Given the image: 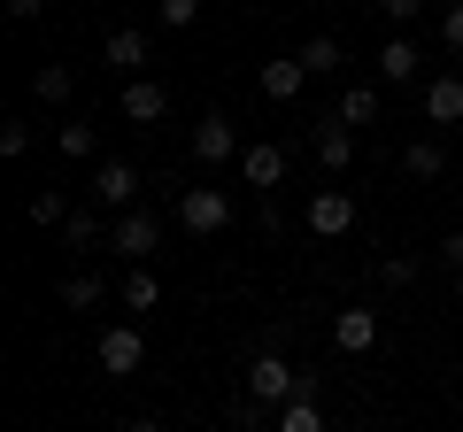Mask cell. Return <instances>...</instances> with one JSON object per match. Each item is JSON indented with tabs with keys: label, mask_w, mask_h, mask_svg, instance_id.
<instances>
[{
	"label": "cell",
	"mask_w": 463,
	"mask_h": 432,
	"mask_svg": "<svg viewBox=\"0 0 463 432\" xmlns=\"http://www.w3.org/2000/svg\"><path fill=\"white\" fill-rule=\"evenodd\" d=\"M248 394H255V401H279V409H286V401L301 394V371L286 363L279 348H263V355H255V363H248Z\"/></svg>",
	"instance_id": "3957f363"
},
{
	"label": "cell",
	"mask_w": 463,
	"mask_h": 432,
	"mask_svg": "<svg viewBox=\"0 0 463 432\" xmlns=\"http://www.w3.org/2000/svg\"><path fill=\"white\" fill-rule=\"evenodd\" d=\"M332 340H340V355H371L379 348V309H340L332 316Z\"/></svg>",
	"instance_id": "52a82bcc"
},
{
	"label": "cell",
	"mask_w": 463,
	"mask_h": 432,
	"mask_svg": "<svg viewBox=\"0 0 463 432\" xmlns=\"http://www.w3.org/2000/svg\"><path fill=\"white\" fill-rule=\"evenodd\" d=\"M147 62V32H109V70H139Z\"/></svg>",
	"instance_id": "e0dca14e"
},
{
	"label": "cell",
	"mask_w": 463,
	"mask_h": 432,
	"mask_svg": "<svg viewBox=\"0 0 463 432\" xmlns=\"http://www.w3.org/2000/svg\"><path fill=\"white\" fill-rule=\"evenodd\" d=\"M8 16H16V23H39V16H47V0H8Z\"/></svg>",
	"instance_id": "1f68e13d"
},
{
	"label": "cell",
	"mask_w": 463,
	"mask_h": 432,
	"mask_svg": "<svg viewBox=\"0 0 463 432\" xmlns=\"http://www.w3.org/2000/svg\"><path fill=\"white\" fill-rule=\"evenodd\" d=\"M440 39H448V47H456V54H463V0H456V8H448V16H440Z\"/></svg>",
	"instance_id": "f546056e"
},
{
	"label": "cell",
	"mask_w": 463,
	"mask_h": 432,
	"mask_svg": "<svg viewBox=\"0 0 463 432\" xmlns=\"http://www.w3.org/2000/svg\"><path fill=\"white\" fill-rule=\"evenodd\" d=\"M309 232H317V239H340V232H355V193L325 185V193L309 201Z\"/></svg>",
	"instance_id": "5b68a950"
},
{
	"label": "cell",
	"mask_w": 463,
	"mask_h": 432,
	"mask_svg": "<svg viewBox=\"0 0 463 432\" xmlns=\"http://www.w3.org/2000/svg\"><path fill=\"white\" fill-rule=\"evenodd\" d=\"M62 232H70V248H93V239H100V216H93V209H70Z\"/></svg>",
	"instance_id": "d4e9b609"
},
{
	"label": "cell",
	"mask_w": 463,
	"mask_h": 432,
	"mask_svg": "<svg viewBox=\"0 0 463 432\" xmlns=\"http://www.w3.org/2000/svg\"><path fill=\"white\" fill-rule=\"evenodd\" d=\"M317 163H325V170H347V163H355V124H340V117L317 124Z\"/></svg>",
	"instance_id": "8fae6325"
},
{
	"label": "cell",
	"mask_w": 463,
	"mask_h": 432,
	"mask_svg": "<svg viewBox=\"0 0 463 432\" xmlns=\"http://www.w3.org/2000/svg\"><path fill=\"white\" fill-rule=\"evenodd\" d=\"M279 432H325V409H317V401H286V409H279Z\"/></svg>",
	"instance_id": "7402d4cb"
},
{
	"label": "cell",
	"mask_w": 463,
	"mask_h": 432,
	"mask_svg": "<svg viewBox=\"0 0 463 432\" xmlns=\"http://www.w3.org/2000/svg\"><path fill=\"white\" fill-rule=\"evenodd\" d=\"M155 16H163V23H170V32H185V23H194V16H201V0H155Z\"/></svg>",
	"instance_id": "484cf974"
},
{
	"label": "cell",
	"mask_w": 463,
	"mask_h": 432,
	"mask_svg": "<svg viewBox=\"0 0 463 432\" xmlns=\"http://www.w3.org/2000/svg\"><path fill=\"white\" fill-rule=\"evenodd\" d=\"M332 117H340V124H371V117H379V85L355 78V85L340 93V108H332Z\"/></svg>",
	"instance_id": "9a60e30c"
},
{
	"label": "cell",
	"mask_w": 463,
	"mask_h": 432,
	"mask_svg": "<svg viewBox=\"0 0 463 432\" xmlns=\"http://www.w3.org/2000/svg\"><path fill=\"white\" fill-rule=\"evenodd\" d=\"M54 139H62V155H70V163H85V155L100 147V139H93V124H62Z\"/></svg>",
	"instance_id": "cb8c5ba5"
},
{
	"label": "cell",
	"mask_w": 463,
	"mask_h": 432,
	"mask_svg": "<svg viewBox=\"0 0 463 432\" xmlns=\"http://www.w3.org/2000/svg\"><path fill=\"white\" fill-rule=\"evenodd\" d=\"M32 224H39V232H54V224H70V201L54 193V185H47V193H32Z\"/></svg>",
	"instance_id": "44dd1931"
},
{
	"label": "cell",
	"mask_w": 463,
	"mask_h": 432,
	"mask_svg": "<svg viewBox=\"0 0 463 432\" xmlns=\"http://www.w3.org/2000/svg\"><path fill=\"white\" fill-rule=\"evenodd\" d=\"M232 147H240L232 117H224V108H209V117L194 124V155H201V163H232Z\"/></svg>",
	"instance_id": "9c48e42d"
},
{
	"label": "cell",
	"mask_w": 463,
	"mask_h": 432,
	"mask_svg": "<svg viewBox=\"0 0 463 432\" xmlns=\"http://www.w3.org/2000/svg\"><path fill=\"white\" fill-rule=\"evenodd\" d=\"M178 224L194 239L224 232V224H232V193H224V185H185V193H178Z\"/></svg>",
	"instance_id": "6da1fadb"
},
{
	"label": "cell",
	"mask_w": 463,
	"mask_h": 432,
	"mask_svg": "<svg viewBox=\"0 0 463 432\" xmlns=\"http://www.w3.org/2000/svg\"><path fill=\"white\" fill-rule=\"evenodd\" d=\"M263 100H294L301 85H309V70H301V54H279V62H263Z\"/></svg>",
	"instance_id": "7c38bea8"
},
{
	"label": "cell",
	"mask_w": 463,
	"mask_h": 432,
	"mask_svg": "<svg viewBox=\"0 0 463 432\" xmlns=\"http://www.w3.org/2000/svg\"><path fill=\"white\" fill-rule=\"evenodd\" d=\"M155 301H163L155 270H132V278H124V309H155Z\"/></svg>",
	"instance_id": "603a6c76"
},
{
	"label": "cell",
	"mask_w": 463,
	"mask_h": 432,
	"mask_svg": "<svg viewBox=\"0 0 463 432\" xmlns=\"http://www.w3.org/2000/svg\"><path fill=\"white\" fill-rule=\"evenodd\" d=\"M440 263H448V270L463 278V232H448V239H440Z\"/></svg>",
	"instance_id": "4dcf8cb0"
},
{
	"label": "cell",
	"mask_w": 463,
	"mask_h": 432,
	"mask_svg": "<svg viewBox=\"0 0 463 432\" xmlns=\"http://www.w3.org/2000/svg\"><path fill=\"white\" fill-rule=\"evenodd\" d=\"M124 432H163V425H155V417H132V425H124Z\"/></svg>",
	"instance_id": "d6a6232c"
},
{
	"label": "cell",
	"mask_w": 463,
	"mask_h": 432,
	"mask_svg": "<svg viewBox=\"0 0 463 432\" xmlns=\"http://www.w3.org/2000/svg\"><path fill=\"white\" fill-rule=\"evenodd\" d=\"M301 70H309V78H332V70H340V39H309V47H301Z\"/></svg>",
	"instance_id": "d6986e66"
},
{
	"label": "cell",
	"mask_w": 463,
	"mask_h": 432,
	"mask_svg": "<svg viewBox=\"0 0 463 432\" xmlns=\"http://www.w3.org/2000/svg\"><path fill=\"white\" fill-rule=\"evenodd\" d=\"M24 147H32V124L8 117V124H0V155H24Z\"/></svg>",
	"instance_id": "4316f807"
},
{
	"label": "cell",
	"mask_w": 463,
	"mask_h": 432,
	"mask_svg": "<svg viewBox=\"0 0 463 432\" xmlns=\"http://www.w3.org/2000/svg\"><path fill=\"white\" fill-rule=\"evenodd\" d=\"M425 124H463V78H432L425 85Z\"/></svg>",
	"instance_id": "4fadbf2b"
},
{
	"label": "cell",
	"mask_w": 463,
	"mask_h": 432,
	"mask_svg": "<svg viewBox=\"0 0 463 432\" xmlns=\"http://www.w3.org/2000/svg\"><path fill=\"white\" fill-rule=\"evenodd\" d=\"M163 117H170V85H155V78L124 85V124H163Z\"/></svg>",
	"instance_id": "ba28073f"
},
{
	"label": "cell",
	"mask_w": 463,
	"mask_h": 432,
	"mask_svg": "<svg viewBox=\"0 0 463 432\" xmlns=\"http://www.w3.org/2000/svg\"><path fill=\"white\" fill-rule=\"evenodd\" d=\"M379 278H386V286H410V278H417V263H410V255H386Z\"/></svg>",
	"instance_id": "83f0119b"
},
{
	"label": "cell",
	"mask_w": 463,
	"mask_h": 432,
	"mask_svg": "<svg viewBox=\"0 0 463 432\" xmlns=\"http://www.w3.org/2000/svg\"><path fill=\"white\" fill-rule=\"evenodd\" d=\"M240 178H248V185H263V193H270V185L286 178V147H270V139L240 147Z\"/></svg>",
	"instance_id": "30bf717a"
},
{
	"label": "cell",
	"mask_w": 463,
	"mask_h": 432,
	"mask_svg": "<svg viewBox=\"0 0 463 432\" xmlns=\"http://www.w3.org/2000/svg\"><path fill=\"white\" fill-rule=\"evenodd\" d=\"M93 355H100V371H109V379H132V371L147 363V340H139V324H109Z\"/></svg>",
	"instance_id": "277c9868"
},
{
	"label": "cell",
	"mask_w": 463,
	"mask_h": 432,
	"mask_svg": "<svg viewBox=\"0 0 463 432\" xmlns=\"http://www.w3.org/2000/svg\"><path fill=\"white\" fill-rule=\"evenodd\" d=\"M417 78V47H410V39H386V47H379V85H410Z\"/></svg>",
	"instance_id": "5bb4252c"
},
{
	"label": "cell",
	"mask_w": 463,
	"mask_h": 432,
	"mask_svg": "<svg viewBox=\"0 0 463 432\" xmlns=\"http://www.w3.org/2000/svg\"><path fill=\"white\" fill-rule=\"evenodd\" d=\"M402 170H410V178H440V170H448L440 139H410V155H402Z\"/></svg>",
	"instance_id": "2e32d148"
},
{
	"label": "cell",
	"mask_w": 463,
	"mask_h": 432,
	"mask_svg": "<svg viewBox=\"0 0 463 432\" xmlns=\"http://www.w3.org/2000/svg\"><path fill=\"white\" fill-rule=\"evenodd\" d=\"M109 248L124 255V263H147V255L163 248V216H155V209H124L109 224Z\"/></svg>",
	"instance_id": "7a4b0ae2"
},
{
	"label": "cell",
	"mask_w": 463,
	"mask_h": 432,
	"mask_svg": "<svg viewBox=\"0 0 463 432\" xmlns=\"http://www.w3.org/2000/svg\"><path fill=\"white\" fill-rule=\"evenodd\" d=\"M379 16H386V23L402 32V23H417V0H379Z\"/></svg>",
	"instance_id": "f1b7e54d"
},
{
	"label": "cell",
	"mask_w": 463,
	"mask_h": 432,
	"mask_svg": "<svg viewBox=\"0 0 463 432\" xmlns=\"http://www.w3.org/2000/svg\"><path fill=\"white\" fill-rule=\"evenodd\" d=\"M70 85H78V78H70L62 62H39V70H32V93L47 100V108H54V100H70Z\"/></svg>",
	"instance_id": "ac0fdd59"
},
{
	"label": "cell",
	"mask_w": 463,
	"mask_h": 432,
	"mask_svg": "<svg viewBox=\"0 0 463 432\" xmlns=\"http://www.w3.org/2000/svg\"><path fill=\"white\" fill-rule=\"evenodd\" d=\"M93 201L124 216V209L139 201V170H132V163H100V170H93Z\"/></svg>",
	"instance_id": "8992f818"
},
{
	"label": "cell",
	"mask_w": 463,
	"mask_h": 432,
	"mask_svg": "<svg viewBox=\"0 0 463 432\" xmlns=\"http://www.w3.org/2000/svg\"><path fill=\"white\" fill-rule=\"evenodd\" d=\"M100 294H109V286H100L93 270H70V278H62V301H70V309H93Z\"/></svg>",
	"instance_id": "ffe728a7"
}]
</instances>
